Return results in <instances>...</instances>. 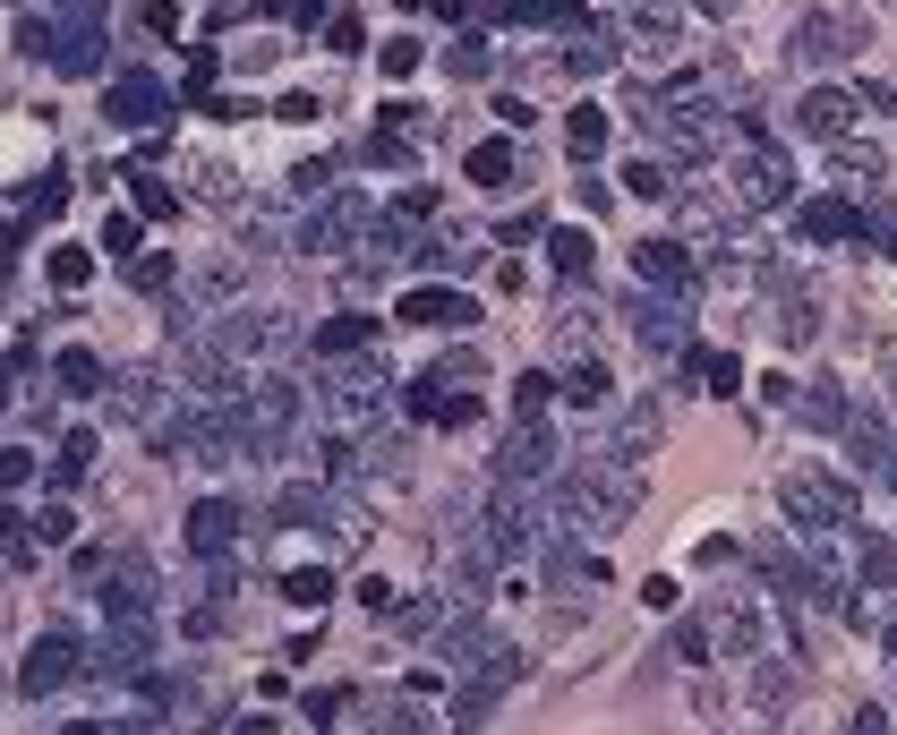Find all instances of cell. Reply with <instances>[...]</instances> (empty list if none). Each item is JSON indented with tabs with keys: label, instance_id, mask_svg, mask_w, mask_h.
Listing matches in <instances>:
<instances>
[{
	"label": "cell",
	"instance_id": "5",
	"mask_svg": "<svg viewBox=\"0 0 897 735\" xmlns=\"http://www.w3.org/2000/svg\"><path fill=\"white\" fill-rule=\"evenodd\" d=\"M283 590H291V599H299V608H317V599H325V574H317V565H299V574H291Z\"/></svg>",
	"mask_w": 897,
	"mask_h": 735
},
{
	"label": "cell",
	"instance_id": "1",
	"mask_svg": "<svg viewBox=\"0 0 897 735\" xmlns=\"http://www.w3.org/2000/svg\"><path fill=\"white\" fill-rule=\"evenodd\" d=\"M402 317L411 325H471V300H462V291H411Z\"/></svg>",
	"mask_w": 897,
	"mask_h": 735
},
{
	"label": "cell",
	"instance_id": "4",
	"mask_svg": "<svg viewBox=\"0 0 897 735\" xmlns=\"http://www.w3.org/2000/svg\"><path fill=\"white\" fill-rule=\"evenodd\" d=\"M471 180H479V189H505L513 180V146H479V155H471Z\"/></svg>",
	"mask_w": 897,
	"mask_h": 735
},
{
	"label": "cell",
	"instance_id": "6",
	"mask_svg": "<svg viewBox=\"0 0 897 735\" xmlns=\"http://www.w3.org/2000/svg\"><path fill=\"white\" fill-rule=\"evenodd\" d=\"M223 531H231V513H223V505H205V513H197V522H189V539H197V547H214V539H223Z\"/></svg>",
	"mask_w": 897,
	"mask_h": 735
},
{
	"label": "cell",
	"instance_id": "7",
	"mask_svg": "<svg viewBox=\"0 0 897 735\" xmlns=\"http://www.w3.org/2000/svg\"><path fill=\"white\" fill-rule=\"evenodd\" d=\"M86 265H95V256H86V249H61V256H52V283H86Z\"/></svg>",
	"mask_w": 897,
	"mask_h": 735
},
{
	"label": "cell",
	"instance_id": "2",
	"mask_svg": "<svg viewBox=\"0 0 897 735\" xmlns=\"http://www.w3.org/2000/svg\"><path fill=\"white\" fill-rule=\"evenodd\" d=\"M112 112H120V120H155V112H162V95L146 86V77H128L120 95H112Z\"/></svg>",
	"mask_w": 897,
	"mask_h": 735
},
{
	"label": "cell",
	"instance_id": "8",
	"mask_svg": "<svg viewBox=\"0 0 897 735\" xmlns=\"http://www.w3.org/2000/svg\"><path fill=\"white\" fill-rule=\"evenodd\" d=\"M556 265H564V274H581V265H590V240H573V231H564V240H556Z\"/></svg>",
	"mask_w": 897,
	"mask_h": 735
},
{
	"label": "cell",
	"instance_id": "3",
	"mask_svg": "<svg viewBox=\"0 0 897 735\" xmlns=\"http://www.w3.org/2000/svg\"><path fill=\"white\" fill-rule=\"evenodd\" d=\"M61 675H68V641H43V650L27 659V684L43 693V684H61Z\"/></svg>",
	"mask_w": 897,
	"mask_h": 735
},
{
	"label": "cell",
	"instance_id": "9",
	"mask_svg": "<svg viewBox=\"0 0 897 735\" xmlns=\"http://www.w3.org/2000/svg\"><path fill=\"white\" fill-rule=\"evenodd\" d=\"M61 385H77V393H86V385H95V359H86V351H68V359H61Z\"/></svg>",
	"mask_w": 897,
	"mask_h": 735
}]
</instances>
